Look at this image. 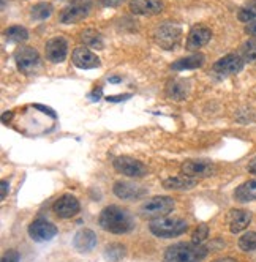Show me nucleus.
Listing matches in <instances>:
<instances>
[{
	"instance_id": "1",
	"label": "nucleus",
	"mask_w": 256,
	"mask_h": 262,
	"mask_svg": "<svg viewBox=\"0 0 256 262\" xmlns=\"http://www.w3.org/2000/svg\"><path fill=\"white\" fill-rule=\"evenodd\" d=\"M98 223L104 231H108L109 234H116V235L128 234L135 228L133 218L128 215L126 210L117 207V205L104 207L98 216Z\"/></svg>"
},
{
	"instance_id": "2",
	"label": "nucleus",
	"mask_w": 256,
	"mask_h": 262,
	"mask_svg": "<svg viewBox=\"0 0 256 262\" xmlns=\"http://www.w3.org/2000/svg\"><path fill=\"white\" fill-rule=\"evenodd\" d=\"M209 254V248L201 243H177L163 254V262H203Z\"/></svg>"
},
{
	"instance_id": "3",
	"label": "nucleus",
	"mask_w": 256,
	"mask_h": 262,
	"mask_svg": "<svg viewBox=\"0 0 256 262\" xmlns=\"http://www.w3.org/2000/svg\"><path fill=\"white\" fill-rule=\"evenodd\" d=\"M188 229V223L182 218H155L149 223V231L160 238L179 237Z\"/></svg>"
},
{
	"instance_id": "4",
	"label": "nucleus",
	"mask_w": 256,
	"mask_h": 262,
	"mask_svg": "<svg viewBox=\"0 0 256 262\" xmlns=\"http://www.w3.org/2000/svg\"><path fill=\"white\" fill-rule=\"evenodd\" d=\"M92 10V0H75L60 13V23L63 24H76L89 16Z\"/></svg>"
},
{
	"instance_id": "5",
	"label": "nucleus",
	"mask_w": 256,
	"mask_h": 262,
	"mask_svg": "<svg viewBox=\"0 0 256 262\" xmlns=\"http://www.w3.org/2000/svg\"><path fill=\"white\" fill-rule=\"evenodd\" d=\"M174 209V199L168 198V196H157L152 198L145 202L141 207V213L145 216H151L152 220L155 218H161L164 215L171 213Z\"/></svg>"
},
{
	"instance_id": "6",
	"label": "nucleus",
	"mask_w": 256,
	"mask_h": 262,
	"mask_svg": "<svg viewBox=\"0 0 256 262\" xmlns=\"http://www.w3.org/2000/svg\"><path fill=\"white\" fill-rule=\"evenodd\" d=\"M154 40L163 49H173L180 40V27L171 23L161 24L154 33Z\"/></svg>"
},
{
	"instance_id": "7",
	"label": "nucleus",
	"mask_w": 256,
	"mask_h": 262,
	"mask_svg": "<svg viewBox=\"0 0 256 262\" xmlns=\"http://www.w3.org/2000/svg\"><path fill=\"white\" fill-rule=\"evenodd\" d=\"M27 232L33 242H49L57 235V228L51 221L38 218L29 224Z\"/></svg>"
},
{
	"instance_id": "8",
	"label": "nucleus",
	"mask_w": 256,
	"mask_h": 262,
	"mask_svg": "<svg viewBox=\"0 0 256 262\" xmlns=\"http://www.w3.org/2000/svg\"><path fill=\"white\" fill-rule=\"evenodd\" d=\"M114 169L126 177H144L147 174V167H145L141 161L130 158V157H117L113 161Z\"/></svg>"
},
{
	"instance_id": "9",
	"label": "nucleus",
	"mask_w": 256,
	"mask_h": 262,
	"mask_svg": "<svg viewBox=\"0 0 256 262\" xmlns=\"http://www.w3.org/2000/svg\"><path fill=\"white\" fill-rule=\"evenodd\" d=\"M245 65V60L237 54H228L223 59L217 60L214 63V73L220 74V76H231V74H237L242 71Z\"/></svg>"
},
{
	"instance_id": "10",
	"label": "nucleus",
	"mask_w": 256,
	"mask_h": 262,
	"mask_svg": "<svg viewBox=\"0 0 256 262\" xmlns=\"http://www.w3.org/2000/svg\"><path fill=\"white\" fill-rule=\"evenodd\" d=\"M14 60H16L17 68H19V71H23V73H32L35 68L40 67L38 52L29 46L17 49L14 54Z\"/></svg>"
},
{
	"instance_id": "11",
	"label": "nucleus",
	"mask_w": 256,
	"mask_h": 262,
	"mask_svg": "<svg viewBox=\"0 0 256 262\" xmlns=\"http://www.w3.org/2000/svg\"><path fill=\"white\" fill-rule=\"evenodd\" d=\"M52 209H54V213H56L59 218H73L81 210L79 201L71 194L60 196L56 202H54Z\"/></svg>"
},
{
	"instance_id": "12",
	"label": "nucleus",
	"mask_w": 256,
	"mask_h": 262,
	"mask_svg": "<svg viewBox=\"0 0 256 262\" xmlns=\"http://www.w3.org/2000/svg\"><path fill=\"white\" fill-rule=\"evenodd\" d=\"M46 52V59L52 63H62L67 59V54H68V43L65 38L62 36H56L46 43L45 48Z\"/></svg>"
},
{
	"instance_id": "13",
	"label": "nucleus",
	"mask_w": 256,
	"mask_h": 262,
	"mask_svg": "<svg viewBox=\"0 0 256 262\" xmlns=\"http://www.w3.org/2000/svg\"><path fill=\"white\" fill-rule=\"evenodd\" d=\"M182 172L188 177H207L215 172L214 163L207 160H188L182 164Z\"/></svg>"
},
{
	"instance_id": "14",
	"label": "nucleus",
	"mask_w": 256,
	"mask_h": 262,
	"mask_svg": "<svg viewBox=\"0 0 256 262\" xmlns=\"http://www.w3.org/2000/svg\"><path fill=\"white\" fill-rule=\"evenodd\" d=\"M113 191L119 199H125V201L139 199L147 193L144 186H141L138 183H132V182H116Z\"/></svg>"
},
{
	"instance_id": "15",
	"label": "nucleus",
	"mask_w": 256,
	"mask_h": 262,
	"mask_svg": "<svg viewBox=\"0 0 256 262\" xmlns=\"http://www.w3.org/2000/svg\"><path fill=\"white\" fill-rule=\"evenodd\" d=\"M97 234L92 229H81L73 237V248L78 253H90L97 247Z\"/></svg>"
},
{
	"instance_id": "16",
	"label": "nucleus",
	"mask_w": 256,
	"mask_h": 262,
	"mask_svg": "<svg viewBox=\"0 0 256 262\" xmlns=\"http://www.w3.org/2000/svg\"><path fill=\"white\" fill-rule=\"evenodd\" d=\"M128 8L136 16H152L163 10V0H130Z\"/></svg>"
},
{
	"instance_id": "17",
	"label": "nucleus",
	"mask_w": 256,
	"mask_h": 262,
	"mask_svg": "<svg viewBox=\"0 0 256 262\" xmlns=\"http://www.w3.org/2000/svg\"><path fill=\"white\" fill-rule=\"evenodd\" d=\"M71 59H73V63L81 70H92V68L100 67V59L92 51H89L84 46L76 48L75 51H73Z\"/></svg>"
},
{
	"instance_id": "18",
	"label": "nucleus",
	"mask_w": 256,
	"mask_h": 262,
	"mask_svg": "<svg viewBox=\"0 0 256 262\" xmlns=\"http://www.w3.org/2000/svg\"><path fill=\"white\" fill-rule=\"evenodd\" d=\"M228 223H229V231L232 234H239L248 228L251 223V213L248 210H232L228 215Z\"/></svg>"
},
{
	"instance_id": "19",
	"label": "nucleus",
	"mask_w": 256,
	"mask_h": 262,
	"mask_svg": "<svg viewBox=\"0 0 256 262\" xmlns=\"http://www.w3.org/2000/svg\"><path fill=\"white\" fill-rule=\"evenodd\" d=\"M212 38V32L207 27H195L188 33L187 38V48L188 49H199L206 46Z\"/></svg>"
},
{
	"instance_id": "20",
	"label": "nucleus",
	"mask_w": 256,
	"mask_h": 262,
	"mask_svg": "<svg viewBox=\"0 0 256 262\" xmlns=\"http://www.w3.org/2000/svg\"><path fill=\"white\" fill-rule=\"evenodd\" d=\"M190 92V84L185 79H173L166 84V95L171 100L180 101L188 97Z\"/></svg>"
},
{
	"instance_id": "21",
	"label": "nucleus",
	"mask_w": 256,
	"mask_h": 262,
	"mask_svg": "<svg viewBox=\"0 0 256 262\" xmlns=\"http://www.w3.org/2000/svg\"><path fill=\"white\" fill-rule=\"evenodd\" d=\"M204 55L203 54H193V55H188V57H184V59H179L176 60L173 65H171V70L174 71H182V70H196V68H201L204 65Z\"/></svg>"
},
{
	"instance_id": "22",
	"label": "nucleus",
	"mask_w": 256,
	"mask_h": 262,
	"mask_svg": "<svg viewBox=\"0 0 256 262\" xmlns=\"http://www.w3.org/2000/svg\"><path fill=\"white\" fill-rule=\"evenodd\" d=\"M196 185V180L188 176H176L163 182L164 190H190Z\"/></svg>"
},
{
	"instance_id": "23",
	"label": "nucleus",
	"mask_w": 256,
	"mask_h": 262,
	"mask_svg": "<svg viewBox=\"0 0 256 262\" xmlns=\"http://www.w3.org/2000/svg\"><path fill=\"white\" fill-rule=\"evenodd\" d=\"M234 199L239 202H251L256 201V179L248 180L242 183L241 186H237L234 191Z\"/></svg>"
},
{
	"instance_id": "24",
	"label": "nucleus",
	"mask_w": 256,
	"mask_h": 262,
	"mask_svg": "<svg viewBox=\"0 0 256 262\" xmlns=\"http://www.w3.org/2000/svg\"><path fill=\"white\" fill-rule=\"evenodd\" d=\"M126 250L122 243H109V245L103 250V256L109 262H119L125 257Z\"/></svg>"
},
{
	"instance_id": "25",
	"label": "nucleus",
	"mask_w": 256,
	"mask_h": 262,
	"mask_svg": "<svg viewBox=\"0 0 256 262\" xmlns=\"http://www.w3.org/2000/svg\"><path fill=\"white\" fill-rule=\"evenodd\" d=\"M81 40L84 45L94 48V49H101L103 48V36L100 32L94 30V29H87L82 32L81 35Z\"/></svg>"
},
{
	"instance_id": "26",
	"label": "nucleus",
	"mask_w": 256,
	"mask_h": 262,
	"mask_svg": "<svg viewBox=\"0 0 256 262\" xmlns=\"http://www.w3.org/2000/svg\"><path fill=\"white\" fill-rule=\"evenodd\" d=\"M5 36L10 41L21 43L29 38V32H27V29H24L21 26H11L5 30Z\"/></svg>"
},
{
	"instance_id": "27",
	"label": "nucleus",
	"mask_w": 256,
	"mask_h": 262,
	"mask_svg": "<svg viewBox=\"0 0 256 262\" xmlns=\"http://www.w3.org/2000/svg\"><path fill=\"white\" fill-rule=\"evenodd\" d=\"M256 17V0H248V2L237 13V19L241 23H250Z\"/></svg>"
},
{
	"instance_id": "28",
	"label": "nucleus",
	"mask_w": 256,
	"mask_h": 262,
	"mask_svg": "<svg viewBox=\"0 0 256 262\" xmlns=\"http://www.w3.org/2000/svg\"><path fill=\"white\" fill-rule=\"evenodd\" d=\"M241 54H242L241 57H242L245 62H248V63L256 62V36H253V38L247 40V41L242 45Z\"/></svg>"
},
{
	"instance_id": "29",
	"label": "nucleus",
	"mask_w": 256,
	"mask_h": 262,
	"mask_svg": "<svg viewBox=\"0 0 256 262\" xmlns=\"http://www.w3.org/2000/svg\"><path fill=\"white\" fill-rule=\"evenodd\" d=\"M30 14H32V17H33L35 21H45V19H48V17L52 14V5L51 4H45V2L36 4L32 8Z\"/></svg>"
},
{
	"instance_id": "30",
	"label": "nucleus",
	"mask_w": 256,
	"mask_h": 262,
	"mask_svg": "<svg viewBox=\"0 0 256 262\" xmlns=\"http://www.w3.org/2000/svg\"><path fill=\"white\" fill-rule=\"evenodd\" d=\"M237 245L242 251H254L256 250V232H245L239 242H237Z\"/></svg>"
},
{
	"instance_id": "31",
	"label": "nucleus",
	"mask_w": 256,
	"mask_h": 262,
	"mask_svg": "<svg viewBox=\"0 0 256 262\" xmlns=\"http://www.w3.org/2000/svg\"><path fill=\"white\" fill-rule=\"evenodd\" d=\"M207 237H209V226L207 224H199V226L195 229V232L191 234V242L193 243H203Z\"/></svg>"
},
{
	"instance_id": "32",
	"label": "nucleus",
	"mask_w": 256,
	"mask_h": 262,
	"mask_svg": "<svg viewBox=\"0 0 256 262\" xmlns=\"http://www.w3.org/2000/svg\"><path fill=\"white\" fill-rule=\"evenodd\" d=\"M19 253L16 250H8L7 253H4L2 256V262H19Z\"/></svg>"
},
{
	"instance_id": "33",
	"label": "nucleus",
	"mask_w": 256,
	"mask_h": 262,
	"mask_svg": "<svg viewBox=\"0 0 256 262\" xmlns=\"http://www.w3.org/2000/svg\"><path fill=\"white\" fill-rule=\"evenodd\" d=\"M125 2V0H100V4L103 7H108V8H113V7H119Z\"/></svg>"
},
{
	"instance_id": "34",
	"label": "nucleus",
	"mask_w": 256,
	"mask_h": 262,
	"mask_svg": "<svg viewBox=\"0 0 256 262\" xmlns=\"http://www.w3.org/2000/svg\"><path fill=\"white\" fill-rule=\"evenodd\" d=\"M245 33H247V35H251V36H256V21H251V23L245 27Z\"/></svg>"
},
{
	"instance_id": "35",
	"label": "nucleus",
	"mask_w": 256,
	"mask_h": 262,
	"mask_svg": "<svg viewBox=\"0 0 256 262\" xmlns=\"http://www.w3.org/2000/svg\"><path fill=\"white\" fill-rule=\"evenodd\" d=\"M248 172L256 176V158H253L250 163H248Z\"/></svg>"
},
{
	"instance_id": "36",
	"label": "nucleus",
	"mask_w": 256,
	"mask_h": 262,
	"mask_svg": "<svg viewBox=\"0 0 256 262\" xmlns=\"http://www.w3.org/2000/svg\"><path fill=\"white\" fill-rule=\"evenodd\" d=\"M7 194H8V182L2 180V199H5Z\"/></svg>"
},
{
	"instance_id": "37",
	"label": "nucleus",
	"mask_w": 256,
	"mask_h": 262,
	"mask_svg": "<svg viewBox=\"0 0 256 262\" xmlns=\"http://www.w3.org/2000/svg\"><path fill=\"white\" fill-rule=\"evenodd\" d=\"M130 98V95H122V97H108V101H122V100H126Z\"/></svg>"
},
{
	"instance_id": "38",
	"label": "nucleus",
	"mask_w": 256,
	"mask_h": 262,
	"mask_svg": "<svg viewBox=\"0 0 256 262\" xmlns=\"http://www.w3.org/2000/svg\"><path fill=\"white\" fill-rule=\"evenodd\" d=\"M214 262H237V260L232 259V257H222V259H217V260H214Z\"/></svg>"
}]
</instances>
